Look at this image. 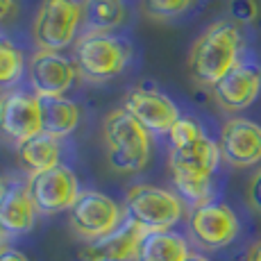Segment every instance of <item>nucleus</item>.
I'll use <instances>...</instances> for the list:
<instances>
[{
  "mask_svg": "<svg viewBox=\"0 0 261 261\" xmlns=\"http://www.w3.org/2000/svg\"><path fill=\"white\" fill-rule=\"evenodd\" d=\"M243 39L237 23L218 21L209 25L191 46L189 73L202 87H214L239 64Z\"/></svg>",
  "mask_w": 261,
  "mask_h": 261,
  "instance_id": "nucleus-1",
  "label": "nucleus"
},
{
  "mask_svg": "<svg viewBox=\"0 0 261 261\" xmlns=\"http://www.w3.org/2000/svg\"><path fill=\"white\" fill-rule=\"evenodd\" d=\"M107 162L116 173H139L150 159V132L125 109H114L105 118Z\"/></svg>",
  "mask_w": 261,
  "mask_h": 261,
  "instance_id": "nucleus-2",
  "label": "nucleus"
},
{
  "mask_svg": "<svg viewBox=\"0 0 261 261\" xmlns=\"http://www.w3.org/2000/svg\"><path fill=\"white\" fill-rule=\"evenodd\" d=\"M125 216L143 232H170L184 216L182 198L166 189L137 184L125 193Z\"/></svg>",
  "mask_w": 261,
  "mask_h": 261,
  "instance_id": "nucleus-3",
  "label": "nucleus"
},
{
  "mask_svg": "<svg viewBox=\"0 0 261 261\" xmlns=\"http://www.w3.org/2000/svg\"><path fill=\"white\" fill-rule=\"evenodd\" d=\"M127 62L129 46L109 32H87L75 43V66L87 80H109L123 71Z\"/></svg>",
  "mask_w": 261,
  "mask_h": 261,
  "instance_id": "nucleus-4",
  "label": "nucleus"
},
{
  "mask_svg": "<svg viewBox=\"0 0 261 261\" xmlns=\"http://www.w3.org/2000/svg\"><path fill=\"white\" fill-rule=\"evenodd\" d=\"M82 21L84 9L77 0H43L32 25L34 43L39 50L59 53L68 48Z\"/></svg>",
  "mask_w": 261,
  "mask_h": 261,
  "instance_id": "nucleus-5",
  "label": "nucleus"
},
{
  "mask_svg": "<svg viewBox=\"0 0 261 261\" xmlns=\"http://www.w3.org/2000/svg\"><path fill=\"white\" fill-rule=\"evenodd\" d=\"M25 184H28L30 198H32L37 212L46 216L71 212L75 200L80 198L77 177L66 166H55L43 173L30 175Z\"/></svg>",
  "mask_w": 261,
  "mask_h": 261,
  "instance_id": "nucleus-6",
  "label": "nucleus"
},
{
  "mask_svg": "<svg viewBox=\"0 0 261 261\" xmlns=\"http://www.w3.org/2000/svg\"><path fill=\"white\" fill-rule=\"evenodd\" d=\"M68 220L77 237L95 241L112 234L120 225V207L109 195L84 191L68 212Z\"/></svg>",
  "mask_w": 261,
  "mask_h": 261,
  "instance_id": "nucleus-7",
  "label": "nucleus"
},
{
  "mask_svg": "<svg viewBox=\"0 0 261 261\" xmlns=\"http://www.w3.org/2000/svg\"><path fill=\"white\" fill-rule=\"evenodd\" d=\"M189 232L204 250H220L239 237V218L232 207L223 202H207L191 209Z\"/></svg>",
  "mask_w": 261,
  "mask_h": 261,
  "instance_id": "nucleus-8",
  "label": "nucleus"
},
{
  "mask_svg": "<svg viewBox=\"0 0 261 261\" xmlns=\"http://www.w3.org/2000/svg\"><path fill=\"white\" fill-rule=\"evenodd\" d=\"M30 87L37 98H62L77 77V66L64 55L37 50L28 64Z\"/></svg>",
  "mask_w": 261,
  "mask_h": 261,
  "instance_id": "nucleus-9",
  "label": "nucleus"
},
{
  "mask_svg": "<svg viewBox=\"0 0 261 261\" xmlns=\"http://www.w3.org/2000/svg\"><path fill=\"white\" fill-rule=\"evenodd\" d=\"M218 148L229 166H257L261 162V125L250 118H229L220 129Z\"/></svg>",
  "mask_w": 261,
  "mask_h": 261,
  "instance_id": "nucleus-10",
  "label": "nucleus"
},
{
  "mask_svg": "<svg viewBox=\"0 0 261 261\" xmlns=\"http://www.w3.org/2000/svg\"><path fill=\"white\" fill-rule=\"evenodd\" d=\"M218 143L204 134L198 143L182 150H170L168 168L173 182H212L216 168L220 164Z\"/></svg>",
  "mask_w": 261,
  "mask_h": 261,
  "instance_id": "nucleus-11",
  "label": "nucleus"
},
{
  "mask_svg": "<svg viewBox=\"0 0 261 261\" xmlns=\"http://www.w3.org/2000/svg\"><path fill=\"white\" fill-rule=\"evenodd\" d=\"M123 109L132 118H137L148 132H157V134L162 132L168 134V129L182 118L177 112V105L168 95L145 87L132 89L125 95Z\"/></svg>",
  "mask_w": 261,
  "mask_h": 261,
  "instance_id": "nucleus-12",
  "label": "nucleus"
},
{
  "mask_svg": "<svg viewBox=\"0 0 261 261\" xmlns=\"http://www.w3.org/2000/svg\"><path fill=\"white\" fill-rule=\"evenodd\" d=\"M0 132L16 143H23L28 139L43 132L41 118V100L34 93L14 91L3 98V120Z\"/></svg>",
  "mask_w": 261,
  "mask_h": 261,
  "instance_id": "nucleus-13",
  "label": "nucleus"
},
{
  "mask_svg": "<svg viewBox=\"0 0 261 261\" xmlns=\"http://www.w3.org/2000/svg\"><path fill=\"white\" fill-rule=\"evenodd\" d=\"M214 98L225 112H241L257 100L261 91V71L254 64L239 62L223 80L212 87Z\"/></svg>",
  "mask_w": 261,
  "mask_h": 261,
  "instance_id": "nucleus-14",
  "label": "nucleus"
},
{
  "mask_svg": "<svg viewBox=\"0 0 261 261\" xmlns=\"http://www.w3.org/2000/svg\"><path fill=\"white\" fill-rule=\"evenodd\" d=\"M143 229L132 220L120 223L112 234L102 239L89 241L82 250V261H137L139 243L143 239Z\"/></svg>",
  "mask_w": 261,
  "mask_h": 261,
  "instance_id": "nucleus-15",
  "label": "nucleus"
},
{
  "mask_svg": "<svg viewBox=\"0 0 261 261\" xmlns=\"http://www.w3.org/2000/svg\"><path fill=\"white\" fill-rule=\"evenodd\" d=\"M37 207L28 184H14L0 195V229L5 234H25L37 223Z\"/></svg>",
  "mask_w": 261,
  "mask_h": 261,
  "instance_id": "nucleus-16",
  "label": "nucleus"
},
{
  "mask_svg": "<svg viewBox=\"0 0 261 261\" xmlns=\"http://www.w3.org/2000/svg\"><path fill=\"white\" fill-rule=\"evenodd\" d=\"M16 152H18L21 166L28 170L30 175H37V173H43V170L59 166V157H62L59 139L50 137L46 132L18 143Z\"/></svg>",
  "mask_w": 261,
  "mask_h": 261,
  "instance_id": "nucleus-17",
  "label": "nucleus"
},
{
  "mask_svg": "<svg viewBox=\"0 0 261 261\" xmlns=\"http://www.w3.org/2000/svg\"><path fill=\"white\" fill-rule=\"evenodd\" d=\"M189 254V243L179 234L145 232L139 243L137 261H187Z\"/></svg>",
  "mask_w": 261,
  "mask_h": 261,
  "instance_id": "nucleus-18",
  "label": "nucleus"
},
{
  "mask_svg": "<svg viewBox=\"0 0 261 261\" xmlns=\"http://www.w3.org/2000/svg\"><path fill=\"white\" fill-rule=\"evenodd\" d=\"M41 100L43 132L55 139H64L77 127L80 107L64 98H39Z\"/></svg>",
  "mask_w": 261,
  "mask_h": 261,
  "instance_id": "nucleus-19",
  "label": "nucleus"
},
{
  "mask_svg": "<svg viewBox=\"0 0 261 261\" xmlns=\"http://www.w3.org/2000/svg\"><path fill=\"white\" fill-rule=\"evenodd\" d=\"M82 9L89 32H109L125 21L123 0H84Z\"/></svg>",
  "mask_w": 261,
  "mask_h": 261,
  "instance_id": "nucleus-20",
  "label": "nucleus"
},
{
  "mask_svg": "<svg viewBox=\"0 0 261 261\" xmlns=\"http://www.w3.org/2000/svg\"><path fill=\"white\" fill-rule=\"evenodd\" d=\"M25 71L23 53L14 43L0 41V87H12Z\"/></svg>",
  "mask_w": 261,
  "mask_h": 261,
  "instance_id": "nucleus-21",
  "label": "nucleus"
},
{
  "mask_svg": "<svg viewBox=\"0 0 261 261\" xmlns=\"http://www.w3.org/2000/svg\"><path fill=\"white\" fill-rule=\"evenodd\" d=\"M204 137L202 127L195 123L193 118H179L173 127L168 129V141H170V150H182L189 145L198 143Z\"/></svg>",
  "mask_w": 261,
  "mask_h": 261,
  "instance_id": "nucleus-22",
  "label": "nucleus"
},
{
  "mask_svg": "<svg viewBox=\"0 0 261 261\" xmlns=\"http://www.w3.org/2000/svg\"><path fill=\"white\" fill-rule=\"evenodd\" d=\"M193 0H141V9L150 18H173L184 14Z\"/></svg>",
  "mask_w": 261,
  "mask_h": 261,
  "instance_id": "nucleus-23",
  "label": "nucleus"
},
{
  "mask_svg": "<svg viewBox=\"0 0 261 261\" xmlns=\"http://www.w3.org/2000/svg\"><path fill=\"white\" fill-rule=\"evenodd\" d=\"M227 12L234 23L250 25L257 21L259 5H257V0H227Z\"/></svg>",
  "mask_w": 261,
  "mask_h": 261,
  "instance_id": "nucleus-24",
  "label": "nucleus"
},
{
  "mask_svg": "<svg viewBox=\"0 0 261 261\" xmlns=\"http://www.w3.org/2000/svg\"><path fill=\"white\" fill-rule=\"evenodd\" d=\"M248 204H250V209L261 214V168L252 175V179L248 184Z\"/></svg>",
  "mask_w": 261,
  "mask_h": 261,
  "instance_id": "nucleus-25",
  "label": "nucleus"
},
{
  "mask_svg": "<svg viewBox=\"0 0 261 261\" xmlns=\"http://www.w3.org/2000/svg\"><path fill=\"white\" fill-rule=\"evenodd\" d=\"M0 261H28L23 252H18V250H3L0 252Z\"/></svg>",
  "mask_w": 261,
  "mask_h": 261,
  "instance_id": "nucleus-26",
  "label": "nucleus"
},
{
  "mask_svg": "<svg viewBox=\"0 0 261 261\" xmlns=\"http://www.w3.org/2000/svg\"><path fill=\"white\" fill-rule=\"evenodd\" d=\"M245 261H261V241L250 245L248 254H245Z\"/></svg>",
  "mask_w": 261,
  "mask_h": 261,
  "instance_id": "nucleus-27",
  "label": "nucleus"
},
{
  "mask_svg": "<svg viewBox=\"0 0 261 261\" xmlns=\"http://www.w3.org/2000/svg\"><path fill=\"white\" fill-rule=\"evenodd\" d=\"M12 7H14V0H0V21H5L9 16Z\"/></svg>",
  "mask_w": 261,
  "mask_h": 261,
  "instance_id": "nucleus-28",
  "label": "nucleus"
},
{
  "mask_svg": "<svg viewBox=\"0 0 261 261\" xmlns=\"http://www.w3.org/2000/svg\"><path fill=\"white\" fill-rule=\"evenodd\" d=\"M187 261H212V259H207L204 254H193V252H191L187 257Z\"/></svg>",
  "mask_w": 261,
  "mask_h": 261,
  "instance_id": "nucleus-29",
  "label": "nucleus"
},
{
  "mask_svg": "<svg viewBox=\"0 0 261 261\" xmlns=\"http://www.w3.org/2000/svg\"><path fill=\"white\" fill-rule=\"evenodd\" d=\"M3 237H5V232L0 229V252H3Z\"/></svg>",
  "mask_w": 261,
  "mask_h": 261,
  "instance_id": "nucleus-30",
  "label": "nucleus"
},
{
  "mask_svg": "<svg viewBox=\"0 0 261 261\" xmlns=\"http://www.w3.org/2000/svg\"><path fill=\"white\" fill-rule=\"evenodd\" d=\"M0 120H3V98H0Z\"/></svg>",
  "mask_w": 261,
  "mask_h": 261,
  "instance_id": "nucleus-31",
  "label": "nucleus"
},
{
  "mask_svg": "<svg viewBox=\"0 0 261 261\" xmlns=\"http://www.w3.org/2000/svg\"><path fill=\"white\" fill-rule=\"evenodd\" d=\"M3 191H5V187H3V177H0V195H3Z\"/></svg>",
  "mask_w": 261,
  "mask_h": 261,
  "instance_id": "nucleus-32",
  "label": "nucleus"
}]
</instances>
